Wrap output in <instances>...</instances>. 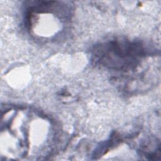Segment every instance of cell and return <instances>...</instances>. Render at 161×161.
Listing matches in <instances>:
<instances>
[{
	"instance_id": "cell-1",
	"label": "cell",
	"mask_w": 161,
	"mask_h": 161,
	"mask_svg": "<svg viewBox=\"0 0 161 161\" xmlns=\"http://www.w3.org/2000/svg\"><path fill=\"white\" fill-rule=\"evenodd\" d=\"M143 46L128 40H114L97 46L94 56L97 61L110 68L128 69L136 65L143 55Z\"/></svg>"
}]
</instances>
